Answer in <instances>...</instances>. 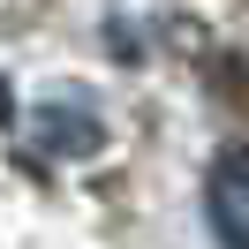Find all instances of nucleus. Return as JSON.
<instances>
[{
	"label": "nucleus",
	"instance_id": "1",
	"mask_svg": "<svg viewBox=\"0 0 249 249\" xmlns=\"http://www.w3.org/2000/svg\"><path fill=\"white\" fill-rule=\"evenodd\" d=\"M31 143L53 151V159H91L98 143H106V128H98V113H83V106H38L31 113Z\"/></svg>",
	"mask_w": 249,
	"mask_h": 249
},
{
	"label": "nucleus",
	"instance_id": "2",
	"mask_svg": "<svg viewBox=\"0 0 249 249\" xmlns=\"http://www.w3.org/2000/svg\"><path fill=\"white\" fill-rule=\"evenodd\" d=\"M212 227L227 242H249V143L219 151V166H212Z\"/></svg>",
	"mask_w": 249,
	"mask_h": 249
},
{
	"label": "nucleus",
	"instance_id": "3",
	"mask_svg": "<svg viewBox=\"0 0 249 249\" xmlns=\"http://www.w3.org/2000/svg\"><path fill=\"white\" fill-rule=\"evenodd\" d=\"M16 121V91H8V76H0V128Z\"/></svg>",
	"mask_w": 249,
	"mask_h": 249
}]
</instances>
